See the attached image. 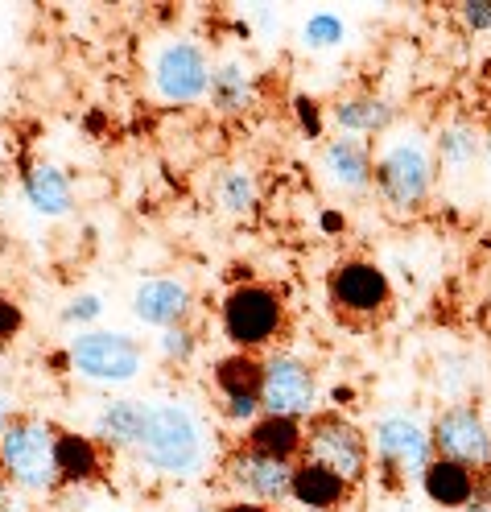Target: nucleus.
I'll list each match as a JSON object with an SVG mask.
<instances>
[{
  "mask_svg": "<svg viewBox=\"0 0 491 512\" xmlns=\"http://www.w3.org/2000/svg\"><path fill=\"white\" fill-rule=\"evenodd\" d=\"M25 199L38 215L62 219V215H71V207H75V190H71V178L62 174L58 166L38 162V166L25 170Z\"/></svg>",
  "mask_w": 491,
  "mask_h": 512,
  "instance_id": "nucleus-18",
  "label": "nucleus"
},
{
  "mask_svg": "<svg viewBox=\"0 0 491 512\" xmlns=\"http://www.w3.org/2000/svg\"><path fill=\"white\" fill-rule=\"evenodd\" d=\"M219 323H223V335L232 339L240 351L269 347L285 327V302H281V294L273 290V285L244 281L223 298Z\"/></svg>",
  "mask_w": 491,
  "mask_h": 512,
  "instance_id": "nucleus-5",
  "label": "nucleus"
},
{
  "mask_svg": "<svg viewBox=\"0 0 491 512\" xmlns=\"http://www.w3.org/2000/svg\"><path fill=\"white\" fill-rule=\"evenodd\" d=\"M100 314H104V302L95 298V294H83V298H75V302L67 306L71 323H91V318H100Z\"/></svg>",
  "mask_w": 491,
  "mask_h": 512,
  "instance_id": "nucleus-29",
  "label": "nucleus"
},
{
  "mask_svg": "<svg viewBox=\"0 0 491 512\" xmlns=\"http://www.w3.org/2000/svg\"><path fill=\"white\" fill-rule=\"evenodd\" d=\"M392 104L380 100V95H347V100L335 104V124L343 128V137H376L388 133L392 124Z\"/></svg>",
  "mask_w": 491,
  "mask_h": 512,
  "instance_id": "nucleus-21",
  "label": "nucleus"
},
{
  "mask_svg": "<svg viewBox=\"0 0 491 512\" xmlns=\"http://www.w3.org/2000/svg\"><path fill=\"white\" fill-rule=\"evenodd\" d=\"M322 228H326V232H343V228H347V223H343V215H335V211H326V215H322Z\"/></svg>",
  "mask_w": 491,
  "mask_h": 512,
  "instance_id": "nucleus-34",
  "label": "nucleus"
},
{
  "mask_svg": "<svg viewBox=\"0 0 491 512\" xmlns=\"http://www.w3.org/2000/svg\"><path fill=\"white\" fill-rule=\"evenodd\" d=\"M487 157H491V137H487Z\"/></svg>",
  "mask_w": 491,
  "mask_h": 512,
  "instance_id": "nucleus-38",
  "label": "nucleus"
},
{
  "mask_svg": "<svg viewBox=\"0 0 491 512\" xmlns=\"http://www.w3.org/2000/svg\"><path fill=\"white\" fill-rule=\"evenodd\" d=\"M5 479L17 492H54L58 479V430L42 418H13L0 430Z\"/></svg>",
  "mask_w": 491,
  "mask_h": 512,
  "instance_id": "nucleus-3",
  "label": "nucleus"
},
{
  "mask_svg": "<svg viewBox=\"0 0 491 512\" xmlns=\"http://www.w3.org/2000/svg\"><path fill=\"white\" fill-rule=\"evenodd\" d=\"M219 203H223V211H232V215L252 211L256 207V178H252V170H244V166L227 170L219 178Z\"/></svg>",
  "mask_w": 491,
  "mask_h": 512,
  "instance_id": "nucleus-24",
  "label": "nucleus"
},
{
  "mask_svg": "<svg viewBox=\"0 0 491 512\" xmlns=\"http://www.w3.org/2000/svg\"><path fill=\"white\" fill-rule=\"evenodd\" d=\"M223 471L244 500H256L265 508H277V504L293 500V471H298V463L269 459V455H256V451H248V446H240V451L227 455Z\"/></svg>",
  "mask_w": 491,
  "mask_h": 512,
  "instance_id": "nucleus-11",
  "label": "nucleus"
},
{
  "mask_svg": "<svg viewBox=\"0 0 491 512\" xmlns=\"http://www.w3.org/2000/svg\"><path fill=\"white\" fill-rule=\"evenodd\" d=\"M479 484H483L479 471H471L463 463H450V459H438V455H434L430 467L421 471V492L430 496V504H438V508H467L475 500Z\"/></svg>",
  "mask_w": 491,
  "mask_h": 512,
  "instance_id": "nucleus-14",
  "label": "nucleus"
},
{
  "mask_svg": "<svg viewBox=\"0 0 491 512\" xmlns=\"http://www.w3.org/2000/svg\"><path fill=\"white\" fill-rule=\"evenodd\" d=\"M372 182L380 190V199L397 211V215H413L425 207L434 190V157L417 133H397L388 137L376 153L372 166Z\"/></svg>",
  "mask_w": 491,
  "mask_h": 512,
  "instance_id": "nucleus-2",
  "label": "nucleus"
},
{
  "mask_svg": "<svg viewBox=\"0 0 491 512\" xmlns=\"http://www.w3.org/2000/svg\"><path fill=\"white\" fill-rule=\"evenodd\" d=\"M104 475V455L100 442L75 434V430H58V479L62 484H95Z\"/></svg>",
  "mask_w": 491,
  "mask_h": 512,
  "instance_id": "nucleus-19",
  "label": "nucleus"
},
{
  "mask_svg": "<svg viewBox=\"0 0 491 512\" xmlns=\"http://www.w3.org/2000/svg\"><path fill=\"white\" fill-rule=\"evenodd\" d=\"M71 368L95 384H133L145 372V347L120 331H83L71 339Z\"/></svg>",
  "mask_w": 491,
  "mask_h": 512,
  "instance_id": "nucleus-6",
  "label": "nucleus"
},
{
  "mask_svg": "<svg viewBox=\"0 0 491 512\" xmlns=\"http://www.w3.org/2000/svg\"><path fill=\"white\" fill-rule=\"evenodd\" d=\"M434 438V455L463 463L471 471H491V430L479 418L475 405H450L438 413V422L430 430Z\"/></svg>",
  "mask_w": 491,
  "mask_h": 512,
  "instance_id": "nucleus-9",
  "label": "nucleus"
},
{
  "mask_svg": "<svg viewBox=\"0 0 491 512\" xmlns=\"http://www.w3.org/2000/svg\"><path fill=\"white\" fill-rule=\"evenodd\" d=\"M458 17H463L467 29H491V0H467V5H458Z\"/></svg>",
  "mask_w": 491,
  "mask_h": 512,
  "instance_id": "nucleus-28",
  "label": "nucleus"
},
{
  "mask_svg": "<svg viewBox=\"0 0 491 512\" xmlns=\"http://www.w3.org/2000/svg\"><path fill=\"white\" fill-rule=\"evenodd\" d=\"M318 405V380L310 372V364H302L298 356H285L273 351L265 360V384H260V409L273 413V418H314Z\"/></svg>",
  "mask_w": 491,
  "mask_h": 512,
  "instance_id": "nucleus-7",
  "label": "nucleus"
},
{
  "mask_svg": "<svg viewBox=\"0 0 491 512\" xmlns=\"http://www.w3.org/2000/svg\"><path fill=\"white\" fill-rule=\"evenodd\" d=\"M351 484H343V479L335 471H326L318 463H298V471H293V504H302L310 512H339L347 500H351Z\"/></svg>",
  "mask_w": 491,
  "mask_h": 512,
  "instance_id": "nucleus-17",
  "label": "nucleus"
},
{
  "mask_svg": "<svg viewBox=\"0 0 491 512\" xmlns=\"http://www.w3.org/2000/svg\"><path fill=\"white\" fill-rule=\"evenodd\" d=\"M475 153H479V141L467 124H450L438 133V157H442V166H467L475 162Z\"/></svg>",
  "mask_w": 491,
  "mask_h": 512,
  "instance_id": "nucleus-25",
  "label": "nucleus"
},
{
  "mask_svg": "<svg viewBox=\"0 0 491 512\" xmlns=\"http://www.w3.org/2000/svg\"><path fill=\"white\" fill-rule=\"evenodd\" d=\"M190 512H227V508H211V504H199V508H190Z\"/></svg>",
  "mask_w": 491,
  "mask_h": 512,
  "instance_id": "nucleus-36",
  "label": "nucleus"
},
{
  "mask_svg": "<svg viewBox=\"0 0 491 512\" xmlns=\"http://www.w3.org/2000/svg\"><path fill=\"white\" fill-rule=\"evenodd\" d=\"M252 100V75L244 62H223L211 71V104L219 112H244Z\"/></svg>",
  "mask_w": 491,
  "mask_h": 512,
  "instance_id": "nucleus-23",
  "label": "nucleus"
},
{
  "mask_svg": "<svg viewBox=\"0 0 491 512\" xmlns=\"http://www.w3.org/2000/svg\"><path fill=\"white\" fill-rule=\"evenodd\" d=\"M302 38H306L310 50H331V46H343L347 25H343V17H335V13H314V17L306 21V29H302Z\"/></svg>",
  "mask_w": 491,
  "mask_h": 512,
  "instance_id": "nucleus-26",
  "label": "nucleus"
},
{
  "mask_svg": "<svg viewBox=\"0 0 491 512\" xmlns=\"http://www.w3.org/2000/svg\"><path fill=\"white\" fill-rule=\"evenodd\" d=\"M137 459L170 479H186L203 467V434L194 413L170 401H157L145 413V430L137 442Z\"/></svg>",
  "mask_w": 491,
  "mask_h": 512,
  "instance_id": "nucleus-1",
  "label": "nucleus"
},
{
  "mask_svg": "<svg viewBox=\"0 0 491 512\" xmlns=\"http://www.w3.org/2000/svg\"><path fill=\"white\" fill-rule=\"evenodd\" d=\"M157 351L166 360H178V364H186L190 356H194V335L186 331V327H170V331H161V339H157Z\"/></svg>",
  "mask_w": 491,
  "mask_h": 512,
  "instance_id": "nucleus-27",
  "label": "nucleus"
},
{
  "mask_svg": "<svg viewBox=\"0 0 491 512\" xmlns=\"http://www.w3.org/2000/svg\"><path fill=\"white\" fill-rule=\"evenodd\" d=\"M467 512H491V479H483V484H479V492L467 504Z\"/></svg>",
  "mask_w": 491,
  "mask_h": 512,
  "instance_id": "nucleus-33",
  "label": "nucleus"
},
{
  "mask_svg": "<svg viewBox=\"0 0 491 512\" xmlns=\"http://www.w3.org/2000/svg\"><path fill=\"white\" fill-rule=\"evenodd\" d=\"M244 446L256 451V455L298 463L302 451H306V426L298 418H273V413H260V418L248 426Z\"/></svg>",
  "mask_w": 491,
  "mask_h": 512,
  "instance_id": "nucleus-15",
  "label": "nucleus"
},
{
  "mask_svg": "<svg viewBox=\"0 0 491 512\" xmlns=\"http://www.w3.org/2000/svg\"><path fill=\"white\" fill-rule=\"evenodd\" d=\"M260 384H265V360H256L252 351H236L215 364L219 397H260Z\"/></svg>",
  "mask_w": 491,
  "mask_h": 512,
  "instance_id": "nucleus-22",
  "label": "nucleus"
},
{
  "mask_svg": "<svg viewBox=\"0 0 491 512\" xmlns=\"http://www.w3.org/2000/svg\"><path fill=\"white\" fill-rule=\"evenodd\" d=\"M372 451L392 479H409L434 463V438L409 418H380L372 430Z\"/></svg>",
  "mask_w": 491,
  "mask_h": 512,
  "instance_id": "nucleus-12",
  "label": "nucleus"
},
{
  "mask_svg": "<svg viewBox=\"0 0 491 512\" xmlns=\"http://www.w3.org/2000/svg\"><path fill=\"white\" fill-rule=\"evenodd\" d=\"M302 459L335 471L343 484L359 488L368 479V471H372V438H364V430L351 426L343 413H314L310 426H306Z\"/></svg>",
  "mask_w": 491,
  "mask_h": 512,
  "instance_id": "nucleus-4",
  "label": "nucleus"
},
{
  "mask_svg": "<svg viewBox=\"0 0 491 512\" xmlns=\"http://www.w3.org/2000/svg\"><path fill=\"white\" fill-rule=\"evenodd\" d=\"M0 512H29L25 492H17V488H5V484H0Z\"/></svg>",
  "mask_w": 491,
  "mask_h": 512,
  "instance_id": "nucleus-31",
  "label": "nucleus"
},
{
  "mask_svg": "<svg viewBox=\"0 0 491 512\" xmlns=\"http://www.w3.org/2000/svg\"><path fill=\"white\" fill-rule=\"evenodd\" d=\"M211 62L203 46L194 42H170L153 58V87L166 104H194L211 91Z\"/></svg>",
  "mask_w": 491,
  "mask_h": 512,
  "instance_id": "nucleus-10",
  "label": "nucleus"
},
{
  "mask_svg": "<svg viewBox=\"0 0 491 512\" xmlns=\"http://www.w3.org/2000/svg\"><path fill=\"white\" fill-rule=\"evenodd\" d=\"M298 116H302V128H306V133H314V137H318V128H322V120H318V104L298 100Z\"/></svg>",
  "mask_w": 491,
  "mask_h": 512,
  "instance_id": "nucleus-32",
  "label": "nucleus"
},
{
  "mask_svg": "<svg viewBox=\"0 0 491 512\" xmlns=\"http://www.w3.org/2000/svg\"><path fill=\"white\" fill-rule=\"evenodd\" d=\"M145 413H149L145 401H112V405H104L100 418H95V438L112 446V451H137L141 430H145Z\"/></svg>",
  "mask_w": 491,
  "mask_h": 512,
  "instance_id": "nucleus-20",
  "label": "nucleus"
},
{
  "mask_svg": "<svg viewBox=\"0 0 491 512\" xmlns=\"http://www.w3.org/2000/svg\"><path fill=\"white\" fill-rule=\"evenodd\" d=\"M21 331V310L13 306V302H5V298H0V343H5V339H13Z\"/></svg>",
  "mask_w": 491,
  "mask_h": 512,
  "instance_id": "nucleus-30",
  "label": "nucleus"
},
{
  "mask_svg": "<svg viewBox=\"0 0 491 512\" xmlns=\"http://www.w3.org/2000/svg\"><path fill=\"white\" fill-rule=\"evenodd\" d=\"M326 294H331V306L343 314V318H380L392 302V285H388V273L372 261H339L326 277Z\"/></svg>",
  "mask_w": 491,
  "mask_h": 512,
  "instance_id": "nucleus-8",
  "label": "nucleus"
},
{
  "mask_svg": "<svg viewBox=\"0 0 491 512\" xmlns=\"http://www.w3.org/2000/svg\"><path fill=\"white\" fill-rule=\"evenodd\" d=\"M372 149L355 137H335L322 149V174L339 190H368L372 186Z\"/></svg>",
  "mask_w": 491,
  "mask_h": 512,
  "instance_id": "nucleus-16",
  "label": "nucleus"
},
{
  "mask_svg": "<svg viewBox=\"0 0 491 512\" xmlns=\"http://www.w3.org/2000/svg\"><path fill=\"white\" fill-rule=\"evenodd\" d=\"M227 512H277V508H265V504H227Z\"/></svg>",
  "mask_w": 491,
  "mask_h": 512,
  "instance_id": "nucleus-35",
  "label": "nucleus"
},
{
  "mask_svg": "<svg viewBox=\"0 0 491 512\" xmlns=\"http://www.w3.org/2000/svg\"><path fill=\"white\" fill-rule=\"evenodd\" d=\"M0 479H5V459H0Z\"/></svg>",
  "mask_w": 491,
  "mask_h": 512,
  "instance_id": "nucleus-37",
  "label": "nucleus"
},
{
  "mask_svg": "<svg viewBox=\"0 0 491 512\" xmlns=\"http://www.w3.org/2000/svg\"><path fill=\"white\" fill-rule=\"evenodd\" d=\"M186 310H190V285L182 277H149L133 294V314L145 327H157V331L182 327Z\"/></svg>",
  "mask_w": 491,
  "mask_h": 512,
  "instance_id": "nucleus-13",
  "label": "nucleus"
}]
</instances>
